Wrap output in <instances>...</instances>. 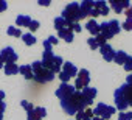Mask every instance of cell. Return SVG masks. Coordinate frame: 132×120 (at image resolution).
Instances as JSON below:
<instances>
[{
    "mask_svg": "<svg viewBox=\"0 0 132 120\" xmlns=\"http://www.w3.org/2000/svg\"><path fill=\"white\" fill-rule=\"evenodd\" d=\"M86 100L82 97L81 92H75L72 97L69 98H65V100H61V108L64 109V112H67L69 115H75L76 112L79 111H84L86 109Z\"/></svg>",
    "mask_w": 132,
    "mask_h": 120,
    "instance_id": "1",
    "label": "cell"
},
{
    "mask_svg": "<svg viewBox=\"0 0 132 120\" xmlns=\"http://www.w3.org/2000/svg\"><path fill=\"white\" fill-rule=\"evenodd\" d=\"M40 63H42V66H44L47 70H50L51 73H59L64 61H62L61 56H56V55L53 53V50H50V51L44 50L42 61H40Z\"/></svg>",
    "mask_w": 132,
    "mask_h": 120,
    "instance_id": "2",
    "label": "cell"
},
{
    "mask_svg": "<svg viewBox=\"0 0 132 120\" xmlns=\"http://www.w3.org/2000/svg\"><path fill=\"white\" fill-rule=\"evenodd\" d=\"M31 70H33V80L39 84H45V83H50L53 81L54 78V73H51L50 70H47L40 61H34L31 64Z\"/></svg>",
    "mask_w": 132,
    "mask_h": 120,
    "instance_id": "3",
    "label": "cell"
},
{
    "mask_svg": "<svg viewBox=\"0 0 132 120\" xmlns=\"http://www.w3.org/2000/svg\"><path fill=\"white\" fill-rule=\"evenodd\" d=\"M61 17H64L69 24H78V20H81V10H79V3L72 2L62 10Z\"/></svg>",
    "mask_w": 132,
    "mask_h": 120,
    "instance_id": "4",
    "label": "cell"
},
{
    "mask_svg": "<svg viewBox=\"0 0 132 120\" xmlns=\"http://www.w3.org/2000/svg\"><path fill=\"white\" fill-rule=\"evenodd\" d=\"M115 112H117V108H115V106H109V104H106V103H98V104L95 106V109H93V115H95V117H101V118H104V120L110 118L112 114H115Z\"/></svg>",
    "mask_w": 132,
    "mask_h": 120,
    "instance_id": "5",
    "label": "cell"
},
{
    "mask_svg": "<svg viewBox=\"0 0 132 120\" xmlns=\"http://www.w3.org/2000/svg\"><path fill=\"white\" fill-rule=\"evenodd\" d=\"M75 92H76L75 86H72V84H69V83H61V86L56 89V97H57L59 100H65V98L72 97Z\"/></svg>",
    "mask_w": 132,
    "mask_h": 120,
    "instance_id": "6",
    "label": "cell"
},
{
    "mask_svg": "<svg viewBox=\"0 0 132 120\" xmlns=\"http://www.w3.org/2000/svg\"><path fill=\"white\" fill-rule=\"evenodd\" d=\"M89 83H90V73H89V70L87 69L78 70V77H76V81H75V89L89 87Z\"/></svg>",
    "mask_w": 132,
    "mask_h": 120,
    "instance_id": "7",
    "label": "cell"
},
{
    "mask_svg": "<svg viewBox=\"0 0 132 120\" xmlns=\"http://www.w3.org/2000/svg\"><path fill=\"white\" fill-rule=\"evenodd\" d=\"M0 56L3 58V61H5L6 64H10V63H16V61H17V53L14 51L13 47H5L2 51H0Z\"/></svg>",
    "mask_w": 132,
    "mask_h": 120,
    "instance_id": "8",
    "label": "cell"
},
{
    "mask_svg": "<svg viewBox=\"0 0 132 120\" xmlns=\"http://www.w3.org/2000/svg\"><path fill=\"white\" fill-rule=\"evenodd\" d=\"M113 100H115V108H117L118 111H121V112H123V111L127 108L126 98H124V95H123V92H121V89H120V87L115 91V94H113Z\"/></svg>",
    "mask_w": 132,
    "mask_h": 120,
    "instance_id": "9",
    "label": "cell"
},
{
    "mask_svg": "<svg viewBox=\"0 0 132 120\" xmlns=\"http://www.w3.org/2000/svg\"><path fill=\"white\" fill-rule=\"evenodd\" d=\"M130 6V3L127 0H110L109 2V8H112L115 13H123Z\"/></svg>",
    "mask_w": 132,
    "mask_h": 120,
    "instance_id": "10",
    "label": "cell"
},
{
    "mask_svg": "<svg viewBox=\"0 0 132 120\" xmlns=\"http://www.w3.org/2000/svg\"><path fill=\"white\" fill-rule=\"evenodd\" d=\"M93 3H95L93 0H84L82 3H79L81 19H84V17H87V16H90V14H92V11L95 10V5H93Z\"/></svg>",
    "mask_w": 132,
    "mask_h": 120,
    "instance_id": "11",
    "label": "cell"
},
{
    "mask_svg": "<svg viewBox=\"0 0 132 120\" xmlns=\"http://www.w3.org/2000/svg\"><path fill=\"white\" fill-rule=\"evenodd\" d=\"M27 115H28V118H31V120H42V118L47 115V109L42 108V106H34L33 111L27 112Z\"/></svg>",
    "mask_w": 132,
    "mask_h": 120,
    "instance_id": "12",
    "label": "cell"
},
{
    "mask_svg": "<svg viewBox=\"0 0 132 120\" xmlns=\"http://www.w3.org/2000/svg\"><path fill=\"white\" fill-rule=\"evenodd\" d=\"M100 51H101V55H103V58L106 59V61H109V63H112L113 61V58H115V50L109 45V44H104V45H101L100 47Z\"/></svg>",
    "mask_w": 132,
    "mask_h": 120,
    "instance_id": "13",
    "label": "cell"
},
{
    "mask_svg": "<svg viewBox=\"0 0 132 120\" xmlns=\"http://www.w3.org/2000/svg\"><path fill=\"white\" fill-rule=\"evenodd\" d=\"M81 94H82V97H84V100H86V104L89 106V104L93 103V100H95V97H96V89H95V87H84V89L81 91Z\"/></svg>",
    "mask_w": 132,
    "mask_h": 120,
    "instance_id": "14",
    "label": "cell"
},
{
    "mask_svg": "<svg viewBox=\"0 0 132 120\" xmlns=\"http://www.w3.org/2000/svg\"><path fill=\"white\" fill-rule=\"evenodd\" d=\"M93 5H95V10H96L101 16H107V14L110 13V8H109V5L104 2V0H96Z\"/></svg>",
    "mask_w": 132,
    "mask_h": 120,
    "instance_id": "15",
    "label": "cell"
},
{
    "mask_svg": "<svg viewBox=\"0 0 132 120\" xmlns=\"http://www.w3.org/2000/svg\"><path fill=\"white\" fill-rule=\"evenodd\" d=\"M62 72H65L70 78L78 77V69H76V66L73 63H64L62 64Z\"/></svg>",
    "mask_w": 132,
    "mask_h": 120,
    "instance_id": "16",
    "label": "cell"
},
{
    "mask_svg": "<svg viewBox=\"0 0 132 120\" xmlns=\"http://www.w3.org/2000/svg\"><path fill=\"white\" fill-rule=\"evenodd\" d=\"M120 89H121V92H123V95L126 98L127 106H132V86L130 84H123Z\"/></svg>",
    "mask_w": 132,
    "mask_h": 120,
    "instance_id": "17",
    "label": "cell"
},
{
    "mask_svg": "<svg viewBox=\"0 0 132 120\" xmlns=\"http://www.w3.org/2000/svg\"><path fill=\"white\" fill-rule=\"evenodd\" d=\"M57 38H62L65 42H72L73 41V31L70 28H64V30L57 31Z\"/></svg>",
    "mask_w": 132,
    "mask_h": 120,
    "instance_id": "18",
    "label": "cell"
},
{
    "mask_svg": "<svg viewBox=\"0 0 132 120\" xmlns=\"http://www.w3.org/2000/svg\"><path fill=\"white\" fill-rule=\"evenodd\" d=\"M107 25H109V31H110V34L112 36H115V34H118L120 33V30H121V25H120V22L118 20H109L107 22Z\"/></svg>",
    "mask_w": 132,
    "mask_h": 120,
    "instance_id": "19",
    "label": "cell"
},
{
    "mask_svg": "<svg viewBox=\"0 0 132 120\" xmlns=\"http://www.w3.org/2000/svg\"><path fill=\"white\" fill-rule=\"evenodd\" d=\"M30 22H31V19H30V16H27V14H20V16H17V19H16L17 28H19V27H28Z\"/></svg>",
    "mask_w": 132,
    "mask_h": 120,
    "instance_id": "20",
    "label": "cell"
},
{
    "mask_svg": "<svg viewBox=\"0 0 132 120\" xmlns=\"http://www.w3.org/2000/svg\"><path fill=\"white\" fill-rule=\"evenodd\" d=\"M86 27H87V30H89L93 36L100 34V24H96V20H93V19H92V20H89Z\"/></svg>",
    "mask_w": 132,
    "mask_h": 120,
    "instance_id": "21",
    "label": "cell"
},
{
    "mask_svg": "<svg viewBox=\"0 0 132 120\" xmlns=\"http://www.w3.org/2000/svg\"><path fill=\"white\" fill-rule=\"evenodd\" d=\"M19 73L25 77V80H33V70L31 66H20L19 67Z\"/></svg>",
    "mask_w": 132,
    "mask_h": 120,
    "instance_id": "22",
    "label": "cell"
},
{
    "mask_svg": "<svg viewBox=\"0 0 132 120\" xmlns=\"http://www.w3.org/2000/svg\"><path fill=\"white\" fill-rule=\"evenodd\" d=\"M54 28L57 30V31H61V30H64V28H69V22L65 20L64 17H56L54 19Z\"/></svg>",
    "mask_w": 132,
    "mask_h": 120,
    "instance_id": "23",
    "label": "cell"
},
{
    "mask_svg": "<svg viewBox=\"0 0 132 120\" xmlns=\"http://www.w3.org/2000/svg\"><path fill=\"white\" fill-rule=\"evenodd\" d=\"M5 73L6 75H16V73H19V66L16 64V63H10V64H5Z\"/></svg>",
    "mask_w": 132,
    "mask_h": 120,
    "instance_id": "24",
    "label": "cell"
},
{
    "mask_svg": "<svg viewBox=\"0 0 132 120\" xmlns=\"http://www.w3.org/2000/svg\"><path fill=\"white\" fill-rule=\"evenodd\" d=\"M126 58H127V55H126V53H124L123 50H120V51H117V53H115L113 63H117V64L123 66V64H124V61H126Z\"/></svg>",
    "mask_w": 132,
    "mask_h": 120,
    "instance_id": "25",
    "label": "cell"
},
{
    "mask_svg": "<svg viewBox=\"0 0 132 120\" xmlns=\"http://www.w3.org/2000/svg\"><path fill=\"white\" fill-rule=\"evenodd\" d=\"M22 41H23L27 45H34V44H36V38L33 36V33H25V34H22Z\"/></svg>",
    "mask_w": 132,
    "mask_h": 120,
    "instance_id": "26",
    "label": "cell"
},
{
    "mask_svg": "<svg viewBox=\"0 0 132 120\" xmlns=\"http://www.w3.org/2000/svg\"><path fill=\"white\" fill-rule=\"evenodd\" d=\"M6 33H8L10 36H14V38H22V31H20V28H17V27H8Z\"/></svg>",
    "mask_w": 132,
    "mask_h": 120,
    "instance_id": "27",
    "label": "cell"
},
{
    "mask_svg": "<svg viewBox=\"0 0 132 120\" xmlns=\"http://www.w3.org/2000/svg\"><path fill=\"white\" fill-rule=\"evenodd\" d=\"M124 70L126 72H132V56H129L127 55V58H126V61H124Z\"/></svg>",
    "mask_w": 132,
    "mask_h": 120,
    "instance_id": "28",
    "label": "cell"
},
{
    "mask_svg": "<svg viewBox=\"0 0 132 120\" xmlns=\"http://www.w3.org/2000/svg\"><path fill=\"white\" fill-rule=\"evenodd\" d=\"M118 120H132V112H118Z\"/></svg>",
    "mask_w": 132,
    "mask_h": 120,
    "instance_id": "29",
    "label": "cell"
},
{
    "mask_svg": "<svg viewBox=\"0 0 132 120\" xmlns=\"http://www.w3.org/2000/svg\"><path fill=\"white\" fill-rule=\"evenodd\" d=\"M87 44H89V47H90L92 50H96V48H100V45H98V42L95 41V38H89V39H87Z\"/></svg>",
    "mask_w": 132,
    "mask_h": 120,
    "instance_id": "30",
    "label": "cell"
},
{
    "mask_svg": "<svg viewBox=\"0 0 132 120\" xmlns=\"http://www.w3.org/2000/svg\"><path fill=\"white\" fill-rule=\"evenodd\" d=\"M95 41H96V42H98V45L101 47V45H104V44H106V41H107V39L100 33V34H96V36H95Z\"/></svg>",
    "mask_w": 132,
    "mask_h": 120,
    "instance_id": "31",
    "label": "cell"
},
{
    "mask_svg": "<svg viewBox=\"0 0 132 120\" xmlns=\"http://www.w3.org/2000/svg\"><path fill=\"white\" fill-rule=\"evenodd\" d=\"M20 104H22V108H23V109H25L27 112L33 111V108H34V106H33L31 103H28V101H25V100H22V101H20Z\"/></svg>",
    "mask_w": 132,
    "mask_h": 120,
    "instance_id": "32",
    "label": "cell"
},
{
    "mask_svg": "<svg viewBox=\"0 0 132 120\" xmlns=\"http://www.w3.org/2000/svg\"><path fill=\"white\" fill-rule=\"evenodd\" d=\"M59 80H61V83H69L70 77L65 73V72H59Z\"/></svg>",
    "mask_w": 132,
    "mask_h": 120,
    "instance_id": "33",
    "label": "cell"
},
{
    "mask_svg": "<svg viewBox=\"0 0 132 120\" xmlns=\"http://www.w3.org/2000/svg\"><path fill=\"white\" fill-rule=\"evenodd\" d=\"M39 25H40V24H39V20H31V22H30V25H28V28H30L31 31H36V30L39 28Z\"/></svg>",
    "mask_w": 132,
    "mask_h": 120,
    "instance_id": "34",
    "label": "cell"
},
{
    "mask_svg": "<svg viewBox=\"0 0 132 120\" xmlns=\"http://www.w3.org/2000/svg\"><path fill=\"white\" fill-rule=\"evenodd\" d=\"M121 27H123L126 31H132V19H127V20H126Z\"/></svg>",
    "mask_w": 132,
    "mask_h": 120,
    "instance_id": "35",
    "label": "cell"
},
{
    "mask_svg": "<svg viewBox=\"0 0 132 120\" xmlns=\"http://www.w3.org/2000/svg\"><path fill=\"white\" fill-rule=\"evenodd\" d=\"M69 28H70L72 31H76V33L81 31V25H79V24H69Z\"/></svg>",
    "mask_w": 132,
    "mask_h": 120,
    "instance_id": "36",
    "label": "cell"
},
{
    "mask_svg": "<svg viewBox=\"0 0 132 120\" xmlns=\"http://www.w3.org/2000/svg\"><path fill=\"white\" fill-rule=\"evenodd\" d=\"M47 41H48V42H50L51 45H56V44L59 42V39H57L56 36H48V39H47Z\"/></svg>",
    "mask_w": 132,
    "mask_h": 120,
    "instance_id": "37",
    "label": "cell"
},
{
    "mask_svg": "<svg viewBox=\"0 0 132 120\" xmlns=\"http://www.w3.org/2000/svg\"><path fill=\"white\" fill-rule=\"evenodd\" d=\"M51 48H53V45H51V44H50V42H48V41L45 39V41H44V50H47V51H50Z\"/></svg>",
    "mask_w": 132,
    "mask_h": 120,
    "instance_id": "38",
    "label": "cell"
},
{
    "mask_svg": "<svg viewBox=\"0 0 132 120\" xmlns=\"http://www.w3.org/2000/svg\"><path fill=\"white\" fill-rule=\"evenodd\" d=\"M84 114H86V117H87V118H93V117H95V115H93V111H92V109H87V111L84 109Z\"/></svg>",
    "mask_w": 132,
    "mask_h": 120,
    "instance_id": "39",
    "label": "cell"
},
{
    "mask_svg": "<svg viewBox=\"0 0 132 120\" xmlns=\"http://www.w3.org/2000/svg\"><path fill=\"white\" fill-rule=\"evenodd\" d=\"M6 8H8L6 2H5V0H0V13H2V11H5Z\"/></svg>",
    "mask_w": 132,
    "mask_h": 120,
    "instance_id": "40",
    "label": "cell"
},
{
    "mask_svg": "<svg viewBox=\"0 0 132 120\" xmlns=\"http://www.w3.org/2000/svg\"><path fill=\"white\" fill-rule=\"evenodd\" d=\"M124 14L127 16V19H132V5H130V6H129L126 11H124Z\"/></svg>",
    "mask_w": 132,
    "mask_h": 120,
    "instance_id": "41",
    "label": "cell"
},
{
    "mask_svg": "<svg viewBox=\"0 0 132 120\" xmlns=\"http://www.w3.org/2000/svg\"><path fill=\"white\" fill-rule=\"evenodd\" d=\"M86 117V114H84V111H79V112H76V120H82Z\"/></svg>",
    "mask_w": 132,
    "mask_h": 120,
    "instance_id": "42",
    "label": "cell"
},
{
    "mask_svg": "<svg viewBox=\"0 0 132 120\" xmlns=\"http://www.w3.org/2000/svg\"><path fill=\"white\" fill-rule=\"evenodd\" d=\"M37 3L42 5V6H50V0H39Z\"/></svg>",
    "mask_w": 132,
    "mask_h": 120,
    "instance_id": "43",
    "label": "cell"
},
{
    "mask_svg": "<svg viewBox=\"0 0 132 120\" xmlns=\"http://www.w3.org/2000/svg\"><path fill=\"white\" fill-rule=\"evenodd\" d=\"M5 109H6V104H5V101L2 100V101H0V112L3 114V112H5Z\"/></svg>",
    "mask_w": 132,
    "mask_h": 120,
    "instance_id": "44",
    "label": "cell"
},
{
    "mask_svg": "<svg viewBox=\"0 0 132 120\" xmlns=\"http://www.w3.org/2000/svg\"><path fill=\"white\" fill-rule=\"evenodd\" d=\"M126 84H130V86H132V73H130V75H127V80H126Z\"/></svg>",
    "mask_w": 132,
    "mask_h": 120,
    "instance_id": "45",
    "label": "cell"
},
{
    "mask_svg": "<svg viewBox=\"0 0 132 120\" xmlns=\"http://www.w3.org/2000/svg\"><path fill=\"white\" fill-rule=\"evenodd\" d=\"M3 98H5V92H3V91H2V89H0V101H2V100H3Z\"/></svg>",
    "mask_w": 132,
    "mask_h": 120,
    "instance_id": "46",
    "label": "cell"
},
{
    "mask_svg": "<svg viewBox=\"0 0 132 120\" xmlns=\"http://www.w3.org/2000/svg\"><path fill=\"white\" fill-rule=\"evenodd\" d=\"M3 63H5V61H3V58H2V56H0V69H2V67H3Z\"/></svg>",
    "mask_w": 132,
    "mask_h": 120,
    "instance_id": "47",
    "label": "cell"
},
{
    "mask_svg": "<svg viewBox=\"0 0 132 120\" xmlns=\"http://www.w3.org/2000/svg\"><path fill=\"white\" fill-rule=\"evenodd\" d=\"M92 120H104V118H101V117H93Z\"/></svg>",
    "mask_w": 132,
    "mask_h": 120,
    "instance_id": "48",
    "label": "cell"
},
{
    "mask_svg": "<svg viewBox=\"0 0 132 120\" xmlns=\"http://www.w3.org/2000/svg\"><path fill=\"white\" fill-rule=\"evenodd\" d=\"M0 120H3V114L2 112H0Z\"/></svg>",
    "mask_w": 132,
    "mask_h": 120,
    "instance_id": "49",
    "label": "cell"
},
{
    "mask_svg": "<svg viewBox=\"0 0 132 120\" xmlns=\"http://www.w3.org/2000/svg\"><path fill=\"white\" fill-rule=\"evenodd\" d=\"M82 120H92V118H87V117H84V118H82Z\"/></svg>",
    "mask_w": 132,
    "mask_h": 120,
    "instance_id": "50",
    "label": "cell"
},
{
    "mask_svg": "<svg viewBox=\"0 0 132 120\" xmlns=\"http://www.w3.org/2000/svg\"><path fill=\"white\" fill-rule=\"evenodd\" d=\"M28 120H31V118H28Z\"/></svg>",
    "mask_w": 132,
    "mask_h": 120,
    "instance_id": "51",
    "label": "cell"
}]
</instances>
